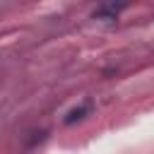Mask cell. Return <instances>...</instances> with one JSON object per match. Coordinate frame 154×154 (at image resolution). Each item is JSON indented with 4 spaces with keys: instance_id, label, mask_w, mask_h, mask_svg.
<instances>
[{
    "instance_id": "6da1fadb",
    "label": "cell",
    "mask_w": 154,
    "mask_h": 154,
    "mask_svg": "<svg viewBox=\"0 0 154 154\" xmlns=\"http://www.w3.org/2000/svg\"><path fill=\"white\" fill-rule=\"evenodd\" d=\"M89 108H91L89 103H84V106H79V108H72V111L67 113V118H65V123H67V125H72L75 120H82V118H84V116L89 113Z\"/></svg>"
}]
</instances>
